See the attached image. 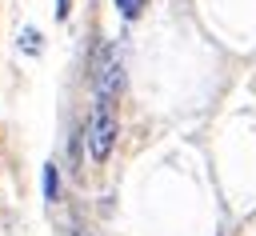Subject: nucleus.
<instances>
[{
  "instance_id": "7ed1b4c3",
  "label": "nucleus",
  "mask_w": 256,
  "mask_h": 236,
  "mask_svg": "<svg viewBox=\"0 0 256 236\" xmlns=\"http://www.w3.org/2000/svg\"><path fill=\"white\" fill-rule=\"evenodd\" d=\"M56 192H60V176H56V164L48 160V164H44V200L52 204V200H56Z\"/></svg>"
},
{
  "instance_id": "39448f33",
  "label": "nucleus",
  "mask_w": 256,
  "mask_h": 236,
  "mask_svg": "<svg viewBox=\"0 0 256 236\" xmlns=\"http://www.w3.org/2000/svg\"><path fill=\"white\" fill-rule=\"evenodd\" d=\"M68 12H72V0H56V16L68 20Z\"/></svg>"
},
{
  "instance_id": "f03ea898",
  "label": "nucleus",
  "mask_w": 256,
  "mask_h": 236,
  "mask_svg": "<svg viewBox=\"0 0 256 236\" xmlns=\"http://www.w3.org/2000/svg\"><path fill=\"white\" fill-rule=\"evenodd\" d=\"M92 84H96V96H116L120 92V56L112 44H104L96 52V64H92Z\"/></svg>"
},
{
  "instance_id": "f257e3e1",
  "label": "nucleus",
  "mask_w": 256,
  "mask_h": 236,
  "mask_svg": "<svg viewBox=\"0 0 256 236\" xmlns=\"http://www.w3.org/2000/svg\"><path fill=\"white\" fill-rule=\"evenodd\" d=\"M116 132H120V124H116V108H112V100L108 96H96V104H92V116H88V152H92V160L96 164H104L108 156H112V148H116Z\"/></svg>"
},
{
  "instance_id": "20e7f679",
  "label": "nucleus",
  "mask_w": 256,
  "mask_h": 236,
  "mask_svg": "<svg viewBox=\"0 0 256 236\" xmlns=\"http://www.w3.org/2000/svg\"><path fill=\"white\" fill-rule=\"evenodd\" d=\"M116 8H120V16L136 20V16H140V8H144V0H116Z\"/></svg>"
}]
</instances>
